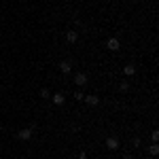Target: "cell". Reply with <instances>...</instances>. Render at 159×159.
<instances>
[{"mask_svg":"<svg viewBox=\"0 0 159 159\" xmlns=\"http://www.w3.org/2000/svg\"><path fill=\"white\" fill-rule=\"evenodd\" d=\"M74 83H76V87L81 89V87H85L87 83H89V76H87L85 72H76L74 74Z\"/></svg>","mask_w":159,"mask_h":159,"instance_id":"6da1fadb","label":"cell"},{"mask_svg":"<svg viewBox=\"0 0 159 159\" xmlns=\"http://www.w3.org/2000/svg\"><path fill=\"white\" fill-rule=\"evenodd\" d=\"M106 49H108V51H119V49H121V43H119V38L110 36L108 40H106Z\"/></svg>","mask_w":159,"mask_h":159,"instance_id":"7a4b0ae2","label":"cell"},{"mask_svg":"<svg viewBox=\"0 0 159 159\" xmlns=\"http://www.w3.org/2000/svg\"><path fill=\"white\" fill-rule=\"evenodd\" d=\"M106 148H108V151H117V148H119V138H117V136H108V138H106Z\"/></svg>","mask_w":159,"mask_h":159,"instance_id":"3957f363","label":"cell"},{"mask_svg":"<svg viewBox=\"0 0 159 159\" xmlns=\"http://www.w3.org/2000/svg\"><path fill=\"white\" fill-rule=\"evenodd\" d=\"M32 134H34V132H32V127H24V129H19V132H17V138H19V140H30Z\"/></svg>","mask_w":159,"mask_h":159,"instance_id":"277c9868","label":"cell"},{"mask_svg":"<svg viewBox=\"0 0 159 159\" xmlns=\"http://www.w3.org/2000/svg\"><path fill=\"white\" fill-rule=\"evenodd\" d=\"M60 70H61V74H70V72H72V61H70V60L60 61Z\"/></svg>","mask_w":159,"mask_h":159,"instance_id":"5b68a950","label":"cell"},{"mask_svg":"<svg viewBox=\"0 0 159 159\" xmlns=\"http://www.w3.org/2000/svg\"><path fill=\"white\" fill-rule=\"evenodd\" d=\"M83 102H87L89 106H98V104H100V98L96 96V93H91V96H85V100H83Z\"/></svg>","mask_w":159,"mask_h":159,"instance_id":"8992f818","label":"cell"},{"mask_svg":"<svg viewBox=\"0 0 159 159\" xmlns=\"http://www.w3.org/2000/svg\"><path fill=\"white\" fill-rule=\"evenodd\" d=\"M123 74H125V76H134L136 74V66L134 64H125V66H123Z\"/></svg>","mask_w":159,"mask_h":159,"instance_id":"52a82bcc","label":"cell"},{"mask_svg":"<svg viewBox=\"0 0 159 159\" xmlns=\"http://www.w3.org/2000/svg\"><path fill=\"white\" fill-rule=\"evenodd\" d=\"M66 40H68V43H76V40H79V32H76V30H68V32H66Z\"/></svg>","mask_w":159,"mask_h":159,"instance_id":"ba28073f","label":"cell"},{"mask_svg":"<svg viewBox=\"0 0 159 159\" xmlns=\"http://www.w3.org/2000/svg\"><path fill=\"white\" fill-rule=\"evenodd\" d=\"M49 100L53 102V104H55V106H61V104H64V100H66V98H64L61 93H53V96H51Z\"/></svg>","mask_w":159,"mask_h":159,"instance_id":"9c48e42d","label":"cell"},{"mask_svg":"<svg viewBox=\"0 0 159 159\" xmlns=\"http://www.w3.org/2000/svg\"><path fill=\"white\" fill-rule=\"evenodd\" d=\"M148 153H151L153 157H157V155H159V144H157V142H153V144L148 147Z\"/></svg>","mask_w":159,"mask_h":159,"instance_id":"30bf717a","label":"cell"},{"mask_svg":"<svg viewBox=\"0 0 159 159\" xmlns=\"http://www.w3.org/2000/svg\"><path fill=\"white\" fill-rule=\"evenodd\" d=\"M74 100H76V102H83V100H85V93H83L81 89H76V91H74Z\"/></svg>","mask_w":159,"mask_h":159,"instance_id":"8fae6325","label":"cell"},{"mask_svg":"<svg viewBox=\"0 0 159 159\" xmlns=\"http://www.w3.org/2000/svg\"><path fill=\"white\" fill-rule=\"evenodd\" d=\"M40 98L49 100V98H51V91H49V89H40Z\"/></svg>","mask_w":159,"mask_h":159,"instance_id":"7c38bea8","label":"cell"},{"mask_svg":"<svg viewBox=\"0 0 159 159\" xmlns=\"http://www.w3.org/2000/svg\"><path fill=\"white\" fill-rule=\"evenodd\" d=\"M151 140H153V142H157V140H159V132H157V129L151 132Z\"/></svg>","mask_w":159,"mask_h":159,"instance_id":"4fadbf2b","label":"cell"},{"mask_svg":"<svg viewBox=\"0 0 159 159\" xmlns=\"http://www.w3.org/2000/svg\"><path fill=\"white\" fill-rule=\"evenodd\" d=\"M119 89H121L123 93H125V91H127V89H129V83H127V81H123L121 85H119Z\"/></svg>","mask_w":159,"mask_h":159,"instance_id":"5bb4252c","label":"cell"},{"mask_svg":"<svg viewBox=\"0 0 159 159\" xmlns=\"http://www.w3.org/2000/svg\"><path fill=\"white\" fill-rule=\"evenodd\" d=\"M140 144H142V140H140V138H134V140H132V147H134V148H138Z\"/></svg>","mask_w":159,"mask_h":159,"instance_id":"9a60e30c","label":"cell"},{"mask_svg":"<svg viewBox=\"0 0 159 159\" xmlns=\"http://www.w3.org/2000/svg\"><path fill=\"white\" fill-rule=\"evenodd\" d=\"M76 159H87V153H85V151H81V153H79V157H76Z\"/></svg>","mask_w":159,"mask_h":159,"instance_id":"2e32d148","label":"cell"},{"mask_svg":"<svg viewBox=\"0 0 159 159\" xmlns=\"http://www.w3.org/2000/svg\"><path fill=\"white\" fill-rule=\"evenodd\" d=\"M123 159H134V155H132V153H125V155H123Z\"/></svg>","mask_w":159,"mask_h":159,"instance_id":"e0dca14e","label":"cell"},{"mask_svg":"<svg viewBox=\"0 0 159 159\" xmlns=\"http://www.w3.org/2000/svg\"><path fill=\"white\" fill-rule=\"evenodd\" d=\"M0 132H2V123H0Z\"/></svg>","mask_w":159,"mask_h":159,"instance_id":"ac0fdd59","label":"cell"}]
</instances>
